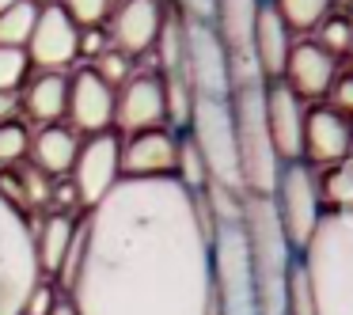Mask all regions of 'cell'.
Here are the masks:
<instances>
[{
  "instance_id": "d6986e66",
  "label": "cell",
  "mask_w": 353,
  "mask_h": 315,
  "mask_svg": "<svg viewBox=\"0 0 353 315\" xmlns=\"http://www.w3.org/2000/svg\"><path fill=\"white\" fill-rule=\"evenodd\" d=\"M281 80L300 95V99H319V95H327L338 80L334 54H327L319 42H300V46H292Z\"/></svg>"
},
{
  "instance_id": "7a4b0ae2",
  "label": "cell",
  "mask_w": 353,
  "mask_h": 315,
  "mask_svg": "<svg viewBox=\"0 0 353 315\" xmlns=\"http://www.w3.org/2000/svg\"><path fill=\"white\" fill-rule=\"evenodd\" d=\"M315 296V315H353V213H323L300 251Z\"/></svg>"
},
{
  "instance_id": "6da1fadb",
  "label": "cell",
  "mask_w": 353,
  "mask_h": 315,
  "mask_svg": "<svg viewBox=\"0 0 353 315\" xmlns=\"http://www.w3.org/2000/svg\"><path fill=\"white\" fill-rule=\"evenodd\" d=\"M213 213L179 179H122L88 209L65 274L80 315H209Z\"/></svg>"
},
{
  "instance_id": "ffe728a7",
  "label": "cell",
  "mask_w": 353,
  "mask_h": 315,
  "mask_svg": "<svg viewBox=\"0 0 353 315\" xmlns=\"http://www.w3.org/2000/svg\"><path fill=\"white\" fill-rule=\"evenodd\" d=\"M80 228H84V221H77L69 213H50L39 224V232H34V258H39L42 274H50V277L69 274L72 251L80 243Z\"/></svg>"
},
{
  "instance_id": "44dd1931",
  "label": "cell",
  "mask_w": 353,
  "mask_h": 315,
  "mask_svg": "<svg viewBox=\"0 0 353 315\" xmlns=\"http://www.w3.org/2000/svg\"><path fill=\"white\" fill-rule=\"evenodd\" d=\"M31 152L42 175H69L80 152L77 130H69V125H42L39 137L31 141Z\"/></svg>"
},
{
  "instance_id": "484cf974",
  "label": "cell",
  "mask_w": 353,
  "mask_h": 315,
  "mask_svg": "<svg viewBox=\"0 0 353 315\" xmlns=\"http://www.w3.org/2000/svg\"><path fill=\"white\" fill-rule=\"evenodd\" d=\"M285 315H315V296H312V281H307L300 258L292 262L289 274V304H285Z\"/></svg>"
},
{
  "instance_id": "4316f807",
  "label": "cell",
  "mask_w": 353,
  "mask_h": 315,
  "mask_svg": "<svg viewBox=\"0 0 353 315\" xmlns=\"http://www.w3.org/2000/svg\"><path fill=\"white\" fill-rule=\"evenodd\" d=\"M27 69H31V57H27V50L0 46V92H16V88L23 84Z\"/></svg>"
},
{
  "instance_id": "2e32d148",
  "label": "cell",
  "mask_w": 353,
  "mask_h": 315,
  "mask_svg": "<svg viewBox=\"0 0 353 315\" xmlns=\"http://www.w3.org/2000/svg\"><path fill=\"white\" fill-rule=\"evenodd\" d=\"M179 137L171 130L130 133L122 145V179H175Z\"/></svg>"
},
{
  "instance_id": "74e56055",
  "label": "cell",
  "mask_w": 353,
  "mask_h": 315,
  "mask_svg": "<svg viewBox=\"0 0 353 315\" xmlns=\"http://www.w3.org/2000/svg\"><path fill=\"white\" fill-rule=\"evenodd\" d=\"M34 4H39V8H46V4H57V0H34Z\"/></svg>"
},
{
  "instance_id": "d4e9b609",
  "label": "cell",
  "mask_w": 353,
  "mask_h": 315,
  "mask_svg": "<svg viewBox=\"0 0 353 315\" xmlns=\"http://www.w3.org/2000/svg\"><path fill=\"white\" fill-rule=\"evenodd\" d=\"M274 8L289 31H312V27H319L327 19L330 0H274Z\"/></svg>"
},
{
  "instance_id": "603a6c76",
  "label": "cell",
  "mask_w": 353,
  "mask_h": 315,
  "mask_svg": "<svg viewBox=\"0 0 353 315\" xmlns=\"http://www.w3.org/2000/svg\"><path fill=\"white\" fill-rule=\"evenodd\" d=\"M39 4L34 0H19V4H12L8 12H0V46L8 50H23L27 42H31V31L34 23H39Z\"/></svg>"
},
{
  "instance_id": "d6a6232c",
  "label": "cell",
  "mask_w": 353,
  "mask_h": 315,
  "mask_svg": "<svg viewBox=\"0 0 353 315\" xmlns=\"http://www.w3.org/2000/svg\"><path fill=\"white\" fill-rule=\"evenodd\" d=\"M179 8L190 23H213L216 19V0H179Z\"/></svg>"
},
{
  "instance_id": "5b68a950",
  "label": "cell",
  "mask_w": 353,
  "mask_h": 315,
  "mask_svg": "<svg viewBox=\"0 0 353 315\" xmlns=\"http://www.w3.org/2000/svg\"><path fill=\"white\" fill-rule=\"evenodd\" d=\"M39 281L42 270L34 258V232L16 198L0 190V315H23Z\"/></svg>"
},
{
  "instance_id": "e575fe53",
  "label": "cell",
  "mask_w": 353,
  "mask_h": 315,
  "mask_svg": "<svg viewBox=\"0 0 353 315\" xmlns=\"http://www.w3.org/2000/svg\"><path fill=\"white\" fill-rule=\"evenodd\" d=\"M16 114H19V99H16V92H0V125L16 122Z\"/></svg>"
},
{
  "instance_id": "30bf717a",
  "label": "cell",
  "mask_w": 353,
  "mask_h": 315,
  "mask_svg": "<svg viewBox=\"0 0 353 315\" xmlns=\"http://www.w3.org/2000/svg\"><path fill=\"white\" fill-rule=\"evenodd\" d=\"M72 190L84 201L88 209H95L118 183H122V141L114 133H99V137H88L77 152L72 163Z\"/></svg>"
},
{
  "instance_id": "7c38bea8",
  "label": "cell",
  "mask_w": 353,
  "mask_h": 315,
  "mask_svg": "<svg viewBox=\"0 0 353 315\" xmlns=\"http://www.w3.org/2000/svg\"><path fill=\"white\" fill-rule=\"evenodd\" d=\"M114 107H118V92L99 77L95 69H80L77 77H69V122L72 130L99 137L114 125Z\"/></svg>"
},
{
  "instance_id": "5bb4252c",
  "label": "cell",
  "mask_w": 353,
  "mask_h": 315,
  "mask_svg": "<svg viewBox=\"0 0 353 315\" xmlns=\"http://www.w3.org/2000/svg\"><path fill=\"white\" fill-rule=\"evenodd\" d=\"M168 122V95H163V77L156 72H137L125 80L122 95L114 107V125H122L125 133H145L160 130Z\"/></svg>"
},
{
  "instance_id": "f546056e",
  "label": "cell",
  "mask_w": 353,
  "mask_h": 315,
  "mask_svg": "<svg viewBox=\"0 0 353 315\" xmlns=\"http://www.w3.org/2000/svg\"><path fill=\"white\" fill-rule=\"evenodd\" d=\"M92 69L99 72V77L107 80L110 88H114L118 80H130V57H125L122 50H114V46H110L107 54H99V57H95V65H92Z\"/></svg>"
},
{
  "instance_id": "f1b7e54d",
  "label": "cell",
  "mask_w": 353,
  "mask_h": 315,
  "mask_svg": "<svg viewBox=\"0 0 353 315\" xmlns=\"http://www.w3.org/2000/svg\"><path fill=\"white\" fill-rule=\"evenodd\" d=\"M27 148H31V137H27L23 125H19V122L0 125V163H16V160H23Z\"/></svg>"
},
{
  "instance_id": "83f0119b",
  "label": "cell",
  "mask_w": 353,
  "mask_h": 315,
  "mask_svg": "<svg viewBox=\"0 0 353 315\" xmlns=\"http://www.w3.org/2000/svg\"><path fill=\"white\" fill-rule=\"evenodd\" d=\"M57 4L69 12V19L80 27V31L99 27L103 19H107V12H110V0H57Z\"/></svg>"
},
{
  "instance_id": "cb8c5ba5",
  "label": "cell",
  "mask_w": 353,
  "mask_h": 315,
  "mask_svg": "<svg viewBox=\"0 0 353 315\" xmlns=\"http://www.w3.org/2000/svg\"><path fill=\"white\" fill-rule=\"evenodd\" d=\"M319 194L330 205V213H353V152L327 171Z\"/></svg>"
},
{
  "instance_id": "d590c367",
  "label": "cell",
  "mask_w": 353,
  "mask_h": 315,
  "mask_svg": "<svg viewBox=\"0 0 353 315\" xmlns=\"http://www.w3.org/2000/svg\"><path fill=\"white\" fill-rule=\"evenodd\" d=\"M50 315H80V312H77V304H72V300H57Z\"/></svg>"
},
{
  "instance_id": "3957f363",
  "label": "cell",
  "mask_w": 353,
  "mask_h": 315,
  "mask_svg": "<svg viewBox=\"0 0 353 315\" xmlns=\"http://www.w3.org/2000/svg\"><path fill=\"white\" fill-rule=\"evenodd\" d=\"M243 232H247V251H251L259 312L262 315H285V304H289V274H292V262H296L292 254L296 251L285 239L274 198H254V194H247Z\"/></svg>"
},
{
  "instance_id": "277c9868",
  "label": "cell",
  "mask_w": 353,
  "mask_h": 315,
  "mask_svg": "<svg viewBox=\"0 0 353 315\" xmlns=\"http://www.w3.org/2000/svg\"><path fill=\"white\" fill-rule=\"evenodd\" d=\"M232 122H236V148H239V175L243 190L254 198H274L281 179V156L274 148L266 125V84H247L232 92Z\"/></svg>"
},
{
  "instance_id": "7402d4cb",
  "label": "cell",
  "mask_w": 353,
  "mask_h": 315,
  "mask_svg": "<svg viewBox=\"0 0 353 315\" xmlns=\"http://www.w3.org/2000/svg\"><path fill=\"white\" fill-rule=\"evenodd\" d=\"M23 107L31 118L57 125V118L69 110V77L65 72H39L23 92Z\"/></svg>"
},
{
  "instance_id": "4dcf8cb0",
  "label": "cell",
  "mask_w": 353,
  "mask_h": 315,
  "mask_svg": "<svg viewBox=\"0 0 353 315\" xmlns=\"http://www.w3.org/2000/svg\"><path fill=\"white\" fill-rule=\"evenodd\" d=\"M323 50H350L353 46V31H350V23L345 19H334V23H327L323 27V42H319Z\"/></svg>"
},
{
  "instance_id": "ac0fdd59",
  "label": "cell",
  "mask_w": 353,
  "mask_h": 315,
  "mask_svg": "<svg viewBox=\"0 0 353 315\" xmlns=\"http://www.w3.org/2000/svg\"><path fill=\"white\" fill-rule=\"evenodd\" d=\"M251 54L259 61L262 80H281L285 65L292 54V31L285 27V19L277 16L274 0H262L259 16H254V34H251Z\"/></svg>"
},
{
  "instance_id": "52a82bcc",
  "label": "cell",
  "mask_w": 353,
  "mask_h": 315,
  "mask_svg": "<svg viewBox=\"0 0 353 315\" xmlns=\"http://www.w3.org/2000/svg\"><path fill=\"white\" fill-rule=\"evenodd\" d=\"M213 292L221 315H262L243 221L213 228Z\"/></svg>"
},
{
  "instance_id": "ba28073f",
  "label": "cell",
  "mask_w": 353,
  "mask_h": 315,
  "mask_svg": "<svg viewBox=\"0 0 353 315\" xmlns=\"http://www.w3.org/2000/svg\"><path fill=\"white\" fill-rule=\"evenodd\" d=\"M274 209H277V221L285 228L289 247L304 251L323 221L319 183L312 179V171L304 163H285L281 167V179H277V190H274Z\"/></svg>"
},
{
  "instance_id": "8992f818",
  "label": "cell",
  "mask_w": 353,
  "mask_h": 315,
  "mask_svg": "<svg viewBox=\"0 0 353 315\" xmlns=\"http://www.w3.org/2000/svg\"><path fill=\"white\" fill-rule=\"evenodd\" d=\"M190 141H194V148H198L201 163H205L209 183L247 194L243 190V175H239L236 122H232V103L228 99H205V95H194Z\"/></svg>"
},
{
  "instance_id": "4fadbf2b",
  "label": "cell",
  "mask_w": 353,
  "mask_h": 315,
  "mask_svg": "<svg viewBox=\"0 0 353 315\" xmlns=\"http://www.w3.org/2000/svg\"><path fill=\"white\" fill-rule=\"evenodd\" d=\"M304 122H307L304 99L285 80H270L266 84V125H270V137H274L281 163L304 160Z\"/></svg>"
},
{
  "instance_id": "8fae6325",
  "label": "cell",
  "mask_w": 353,
  "mask_h": 315,
  "mask_svg": "<svg viewBox=\"0 0 353 315\" xmlns=\"http://www.w3.org/2000/svg\"><path fill=\"white\" fill-rule=\"evenodd\" d=\"M27 57L42 72H65L80 57V27L69 19L61 4H46L27 42Z\"/></svg>"
},
{
  "instance_id": "1f68e13d",
  "label": "cell",
  "mask_w": 353,
  "mask_h": 315,
  "mask_svg": "<svg viewBox=\"0 0 353 315\" xmlns=\"http://www.w3.org/2000/svg\"><path fill=\"white\" fill-rule=\"evenodd\" d=\"M57 300H61V296H57L50 285L39 281V285H34V292H31V300H27V312H23V315H50Z\"/></svg>"
},
{
  "instance_id": "e0dca14e",
  "label": "cell",
  "mask_w": 353,
  "mask_h": 315,
  "mask_svg": "<svg viewBox=\"0 0 353 315\" xmlns=\"http://www.w3.org/2000/svg\"><path fill=\"white\" fill-rule=\"evenodd\" d=\"M353 152V125L345 114H338L334 107H315L307 110L304 122V156H312L315 163H342Z\"/></svg>"
},
{
  "instance_id": "8d00e7d4",
  "label": "cell",
  "mask_w": 353,
  "mask_h": 315,
  "mask_svg": "<svg viewBox=\"0 0 353 315\" xmlns=\"http://www.w3.org/2000/svg\"><path fill=\"white\" fill-rule=\"evenodd\" d=\"M12 4H19V0H0V12H8Z\"/></svg>"
},
{
  "instance_id": "9c48e42d",
  "label": "cell",
  "mask_w": 353,
  "mask_h": 315,
  "mask_svg": "<svg viewBox=\"0 0 353 315\" xmlns=\"http://www.w3.org/2000/svg\"><path fill=\"white\" fill-rule=\"evenodd\" d=\"M186 77L194 95L205 99H232V61L228 46L213 23H190L186 19Z\"/></svg>"
},
{
  "instance_id": "9a60e30c",
  "label": "cell",
  "mask_w": 353,
  "mask_h": 315,
  "mask_svg": "<svg viewBox=\"0 0 353 315\" xmlns=\"http://www.w3.org/2000/svg\"><path fill=\"white\" fill-rule=\"evenodd\" d=\"M163 23H168L163 0H122L110 16V46L122 50L125 57H137L160 42Z\"/></svg>"
},
{
  "instance_id": "836d02e7",
  "label": "cell",
  "mask_w": 353,
  "mask_h": 315,
  "mask_svg": "<svg viewBox=\"0 0 353 315\" xmlns=\"http://www.w3.org/2000/svg\"><path fill=\"white\" fill-rule=\"evenodd\" d=\"M330 99H334L338 114H353V72L350 77H338L334 88H330Z\"/></svg>"
}]
</instances>
